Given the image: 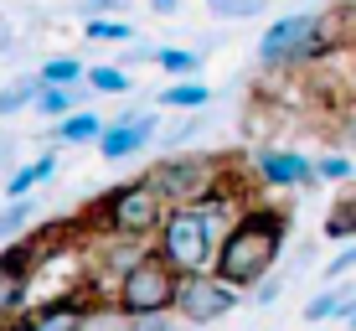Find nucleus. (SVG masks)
<instances>
[{
  "label": "nucleus",
  "mask_w": 356,
  "mask_h": 331,
  "mask_svg": "<svg viewBox=\"0 0 356 331\" xmlns=\"http://www.w3.org/2000/svg\"><path fill=\"white\" fill-rule=\"evenodd\" d=\"M289 249V213L268 202H248L222 233L217 249V275H227L238 290H253L259 279L274 275V264Z\"/></svg>",
  "instance_id": "obj_1"
},
{
  "label": "nucleus",
  "mask_w": 356,
  "mask_h": 331,
  "mask_svg": "<svg viewBox=\"0 0 356 331\" xmlns=\"http://www.w3.org/2000/svg\"><path fill=\"white\" fill-rule=\"evenodd\" d=\"M222 233H227V217L212 213V207H202V202L170 207L161 233H155V249H161L181 275H196V269H217Z\"/></svg>",
  "instance_id": "obj_2"
},
{
  "label": "nucleus",
  "mask_w": 356,
  "mask_h": 331,
  "mask_svg": "<svg viewBox=\"0 0 356 331\" xmlns=\"http://www.w3.org/2000/svg\"><path fill=\"white\" fill-rule=\"evenodd\" d=\"M176 295H181V269L161 249L114 279V311L124 321H165V316H176Z\"/></svg>",
  "instance_id": "obj_3"
},
{
  "label": "nucleus",
  "mask_w": 356,
  "mask_h": 331,
  "mask_svg": "<svg viewBox=\"0 0 356 331\" xmlns=\"http://www.w3.org/2000/svg\"><path fill=\"white\" fill-rule=\"evenodd\" d=\"M165 213H170V202L155 192L150 176L124 181V187L104 192V197L93 202V217L104 223L108 238H155L161 223H165Z\"/></svg>",
  "instance_id": "obj_4"
},
{
  "label": "nucleus",
  "mask_w": 356,
  "mask_h": 331,
  "mask_svg": "<svg viewBox=\"0 0 356 331\" xmlns=\"http://www.w3.org/2000/svg\"><path fill=\"white\" fill-rule=\"evenodd\" d=\"M227 171L232 166H222V155H202V151H170L165 161H155L145 176L155 181V192L170 202V207H191V202H207L217 187L227 181Z\"/></svg>",
  "instance_id": "obj_5"
},
{
  "label": "nucleus",
  "mask_w": 356,
  "mask_h": 331,
  "mask_svg": "<svg viewBox=\"0 0 356 331\" xmlns=\"http://www.w3.org/2000/svg\"><path fill=\"white\" fill-rule=\"evenodd\" d=\"M238 285L217 269H196V275H181V295H176V316L191 326H212L222 321L227 311H238Z\"/></svg>",
  "instance_id": "obj_6"
},
{
  "label": "nucleus",
  "mask_w": 356,
  "mask_h": 331,
  "mask_svg": "<svg viewBox=\"0 0 356 331\" xmlns=\"http://www.w3.org/2000/svg\"><path fill=\"white\" fill-rule=\"evenodd\" d=\"M36 264H42V249H36L31 238L0 243V326L21 321V316L31 311L26 295L36 285Z\"/></svg>",
  "instance_id": "obj_7"
},
{
  "label": "nucleus",
  "mask_w": 356,
  "mask_h": 331,
  "mask_svg": "<svg viewBox=\"0 0 356 331\" xmlns=\"http://www.w3.org/2000/svg\"><path fill=\"white\" fill-rule=\"evenodd\" d=\"M310 31H315V10L274 21V26L264 31V42H259V63L264 68H294L300 52H305V42H310Z\"/></svg>",
  "instance_id": "obj_8"
},
{
  "label": "nucleus",
  "mask_w": 356,
  "mask_h": 331,
  "mask_svg": "<svg viewBox=\"0 0 356 331\" xmlns=\"http://www.w3.org/2000/svg\"><path fill=\"white\" fill-rule=\"evenodd\" d=\"M253 176H259L264 187H321V166H315L310 155L274 151V145H264V151L253 155Z\"/></svg>",
  "instance_id": "obj_9"
},
{
  "label": "nucleus",
  "mask_w": 356,
  "mask_h": 331,
  "mask_svg": "<svg viewBox=\"0 0 356 331\" xmlns=\"http://www.w3.org/2000/svg\"><path fill=\"white\" fill-rule=\"evenodd\" d=\"M161 119L155 114H124V119H108L104 134H98V151H104V161H129V155H140L145 145L161 140Z\"/></svg>",
  "instance_id": "obj_10"
},
{
  "label": "nucleus",
  "mask_w": 356,
  "mask_h": 331,
  "mask_svg": "<svg viewBox=\"0 0 356 331\" xmlns=\"http://www.w3.org/2000/svg\"><path fill=\"white\" fill-rule=\"evenodd\" d=\"M93 295L88 290H67V295H57V300H47V305H31L21 321L26 326H42V331H57V326H83V321H93Z\"/></svg>",
  "instance_id": "obj_11"
},
{
  "label": "nucleus",
  "mask_w": 356,
  "mask_h": 331,
  "mask_svg": "<svg viewBox=\"0 0 356 331\" xmlns=\"http://www.w3.org/2000/svg\"><path fill=\"white\" fill-rule=\"evenodd\" d=\"M108 119H98L93 109H72L52 125V145H98V134H104Z\"/></svg>",
  "instance_id": "obj_12"
},
{
  "label": "nucleus",
  "mask_w": 356,
  "mask_h": 331,
  "mask_svg": "<svg viewBox=\"0 0 356 331\" xmlns=\"http://www.w3.org/2000/svg\"><path fill=\"white\" fill-rule=\"evenodd\" d=\"M52 171H57V151L36 155L31 166H21V171H10V176H6V197H26V192H36Z\"/></svg>",
  "instance_id": "obj_13"
},
{
  "label": "nucleus",
  "mask_w": 356,
  "mask_h": 331,
  "mask_svg": "<svg viewBox=\"0 0 356 331\" xmlns=\"http://www.w3.org/2000/svg\"><path fill=\"white\" fill-rule=\"evenodd\" d=\"M42 88H47V72H42V68L26 72V78H16L6 93H0V114H21V109H36Z\"/></svg>",
  "instance_id": "obj_14"
},
{
  "label": "nucleus",
  "mask_w": 356,
  "mask_h": 331,
  "mask_svg": "<svg viewBox=\"0 0 356 331\" xmlns=\"http://www.w3.org/2000/svg\"><path fill=\"white\" fill-rule=\"evenodd\" d=\"M78 104H83V88H78V83H47L42 99H36V109H42L47 119H63V114H72Z\"/></svg>",
  "instance_id": "obj_15"
},
{
  "label": "nucleus",
  "mask_w": 356,
  "mask_h": 331,
  "mask_svg": "<svg viewBox=\"0 0 356 331\" xmlns=\"http://www.w3.org/2000/svg\"><path fill=\"white\" fill-rule=\"evenodd\" d=\"M31 217H36V202H31V192H26V197H10V207L0 213V243L21 238V233L31 228Z\"/></svg>",
  "instance_id": "obj_16"
},
{
  "label": "nucleus",
  "mask_w": 356,
  "mask_h": 331,
  "mask_svg": "<svg viewBox=\"0 0 356 331\" xmlns=\"http://www.w3.org/2000/svg\"><path fill=\"white\" fill-rule=\"evenodd\" d=\"M207 99H212L207 83H170V88L161 93L165 109H207Z\"/></svg>",
  "instance_id": "obj_17"
},
{
  "label": "nucleus",
  "mask_w": 356,
  "mask_h": 331,
  "mask_svg": "<svg viewBox=\"0 0 356 331\" xmlns=\"http://www.w3.org/2000/svg\"><path fill=\"white\" fill-rule=\"evenodd\" d=\"M155 68L176 72V78H196V68H202V52H186V47H161V52H155Z\"/></svg>",
  "instance_id": "obj_18"
},
{
  "label": "nucleus",
  "mask_w": 356,
  "mask_h": 331,
  "mask_svg": "<svg viewBox=\"0 0 356 331\" xmlns=\"http://www.w3.org/2000/svg\"><path fill=\"white\" fill-rule=\"evenodd\" d=\"M325 233H330V238H356V192H351V197H341L336 207H330Z\"/></svg>",
  "instance_id": "obj_19"
},
{
  "label": "nucleus",
  "mask_w": 356,
  "mask_h": 331,
  "mask_svg": "<svg viewBox=\"0 0 356 331\" xmlns=\"http://www.w3.org/2000/svg\"><path fill=\"white\" fill-rule=\"evenodd\" d=\"M88 88H93V93H129V72L98 63V68H88Z\"/></svg>",
  "instance_id": "obj_20"
},
{
  "label": "nucleus",
  "mask_w": 356,
  "mask_h": 331,
  "mask_svg": "<svg viewBox=\"0 0 356 331\" xmlns=\"http://www.w3.org/2000/svg\"><path fill=\"white\" fill-rule=\"evenodd\" d=\"M88 42H129V21H119V16H88Z\"/></svg>",
  "instance_id": "obj_21"
},
{
  "label": "nucleus",
  "mask_w": 356,
  "mask_h": 331,
  "mask_svg": "<svg viewBox=\"0 0 356 331\" xmlns=\"http://www.w3.org/2000/svg\"><path fill=\"white\" fill-rule=\"evenodd\" d=\"M47 83H88V68L78 63V57H52V63H42Z\"/></svg>",
  "instance_id": "obj_22"
},
{
  "label": "nucleus",
  "mask_w": 356,
  "mask_h": 331,
  "mask_svg": "<svg viewBox=\"0 0 356 331\" xmlns=\"http://www.w3.org/2000/svg\"><path fill=\"white\" fill-rule=\"evenodd\" d=\"M315 166H321V181H356V155L351 151L325 155V161H315Z\"/></svg>",
  "instance_id": "obj_23"
},
{
  "label": "nucleus",
  "mask_w": 356,
  "mask_h": 331,
  "mask_svg": "<svg viewBox=\"0 0 356 331\" xmlns=\"http://www.w3.org/2000/svg\"><path fill=\"white\" fill-rule=\"evenodd\" d=\"M212 6V16H227V21H248V16H259V10L268 6V0H207Z\"/></svg>",
  "instance_id": "obj_24"
},
{
  "label": "nucleus",
  "mask_w": 356,
  "mask_h": 331,
  "mask_svg": "<svg viewBox=\"0 0 356 331\" xmlns=\"http://www.w3.org/2000/svg\"><path fill=\"white\" fill-rule=\"evenodd\" d=\"M196 130H202V109H186V119H181L176 130H165V145H170V151H176V145H186V140H191Z\"/></svg>",
  "instance_id": "obj_25"
},
{
  "label": "nucleus",
  "mask_w": 356,
  "mask_h": 331,
  "mask_svg": "<svg viewBox=\"0 0 356 331\" xmlns=\"http://www.w3.org/2000/svg\"><path fill=\"white\" fill-rule=\"evenodd\" d=\"M336 134H341V145L356 155V104L351 109H341V119H336Z\"/></svg>",
  "instance_id": "obj_26"
},
{
  "label": "nucleus",
  "mask_w": 356,
  "mask_h": 331,
  "mask_svg": "<svg viewBox=\"0 0 356 331\" xmlns=\"http://www.w3.org/2000/svg\"><path fill=\"white\" fill-rule=\"evenodd\" d=\"M129 0H78L83 16H114V10H124Z\"/></svg>",
  "instance_id": "obj_27"
},
{
  "label": "nucleus",
  "mask_w": 356,
  "mask_h": 331,
  "mask_svg": "<svg viewBox=\"0 0 356 331\" xmlns=\"http://www.w3.org/2000/svg\"><path fill=\"white\" fill-rule=\"evenodd\" d=\"M253 300H259V305H274V300H279V275L259 279V285H253Z\"/></svg>",
  "instance_id": "obj_28"
},
{
  "label": "nucleus",
  "mask_w": 356,
  "mask_h": 331,
  "mask_svg": "<svg viewBox=\"0 0 356 331\" xmlns=\"http://www.w3.org/2000/svg\"><path fill=\"white\" fill-rule=\"evenodd\" d=\"M346 269H356V249H341L336 259L325 264V275H330V279H341V275H346Z\"/></svg>",
  "instance_id": "obj_29"
},
{
  "label": "nucleus",
  "mask_w": 356,
  "mask_h": 331,
  "mask_svg": "<svg viewBox=\"0 0 356 331\" xmlns=\"http://www.w3.org/2000/svg\"><path fill=\"white\" fill-rule=\"evenodd\" d=\"M176 6H181V0H150V10H161V16H170Z\"/></svg>",
  "instance_id": "obj_30"
},
{
  "label": "nucleus",
  "mask_w": 356,
  "mask_h": 331,
  "mask_svg": "<svg viewBox=\"0 0 356 331\" xmlns=\"http://www.w3.org/2000/svg\"><path fill=\"white\" fill-rule=\"evenodd\" d=\"M6 155H10V140H6V134H0V161H6Z\"/></svg>",
  "instance_id": "obj_31"
},
{
  "label": "nucleus",
  "mask_w": 356,
  "mask_h": 331,
  "mask_svg": "<svg viewBox=\"0 0 356 331\" xmlns=\"http://www.w3.org/2000/svg\"><path fill=\"white\" fill-rule=\"evenodd\" d=\"M346 321H351V331H356V311H351V316H346Z\"/></svg>",
  "instance_id": "obj_32"
},
{
  "label": "nucleus",
  "mask_w": 356,
  "mask_h": 331,
  "mask_svg": "<svg viewBox=\"0 0 356 331\" xmlns=\"http://www.w3.org/2000/svg\"><path fill=\"white\" fill-rule=\"evenodd\" d=\"M351 88H356V83H351Z\"/></svg>",
  "instance_id": "obj_33"
}]
</instances>
